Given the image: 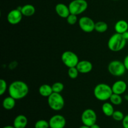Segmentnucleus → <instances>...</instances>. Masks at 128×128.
<instances>
[{
  "mask_svg": "<svg viewBox=\"0 0 128 128\" xmlns=\"http://www.w3.org/2000/svg\"><path fill=\"white\" fill-rule=\"evenodd\" d=\"M9 95L16 100H22L29 92V87L27 84L22 81H15L8 86Z\"/></svg>",
  "mask_w": 128,
  "mask_h": 128,
  "instance_id": "1",
  "label": "nucleus"
},
{
  "mask_svg": "<svg viewBox=\"0 0 128 128\" xmlns=\"http://www.w3.org/2000/svg\"><path fill=\"white\" fill-rule=\"evenodd\" d=\"M127 40L124 37L123 34L114 33L110 38L108 42V47L113 52H118L124 48Z\"/></svg>",
  "mask_w": 128,
  "mask_h": 128,
  "instance_id": "2",
  "label": "nucleus"
},
{
  "mask_svg": "<svg viewBox=\"0 0 128 128\" xmlns=\"http://www.w3.org/2000/svg\"><path fill=\"white\" fill-rule=\"evenodd\" d=\"M94 95L100 101H106L113 94L112 88L106 83L98 84L94 89Z\"/></svg>",
  "mask_w": 128,
  "mask_h": 128,
  "instance_id": "3",
  "label": "nucleus"
},
{
  "mask_svg": "<svg viewBox=\"0 0 128 128\" xmlns=\"http://www.w3.org/2000/svg\"><path fill=\"white\" fill-rule=\"evenodd\" d=\"M48 104L51 110L59 111L63 109L65 102L61 94L53 92L48 98Z\"/></svg>",
  "mask_w": 128,
  "mask_h": 128,
  "instance_id": "4",
  "label": "nucleus"
},
{
  "mask_svg": "<svg viewBox=\"0 0 128 128\" xmlns=\"http://www.w3.org/2000/svg\"><path fill=\"white\" fill-rule=\"evenodd\" d=\"M108 70L112 76L120 77L124 74L126 69L123 62L118 60H114L109 63Z\"/></svg>",
  "mask_w": 128,
  "mask_h": 128,
  "instance_id": "5",
  "label": "nucleus"
},
{
  "mask_svg": "<svg viewBox=\"0 0 128 128\" xmlns=\"http://www.w3.org/2000/svg\"><path fill=\"white\" fill-rule=\"evenodd\" d=\"M68 6L70 13L78 16L87 10L88 4L86 0H72L69 4Z\"/></svg>",
  "mask_w": 128,
  "mask_h": 128,
  "instance_id": "6",
  "label": "nucleus"
},
{
  "mask_svg": "<svg viewBox=\"0 0 128 128\" xmlns=\"http://www.w3.org/2000/svg\"><path fill=\"white\" fill-rule=\"evenodd\" d=\"M61 60L64 64L68 68L76 67L80 61L78 55L71 51H64L61 55Z\"/></svg>",
  "mask_w": 128,
  "mask_h": 128,
  "instance_id": "7",
  "label": "nucleus"
},
{
  "mask_svg": "<svg viewBox=\"0 0 128 128\" xmlns=\"http://www.w3.org/2000/svg\"><path fill=\"white\" fill-rule=\"evenodd\" d=\"M81 119L84 125L91 127L92 125L96 123L97 114L92 109H86L82 112Z\"/></svg>",
  "mask_w": 128,
  "mask_h": 128,
  "instance_id": "8",
  "label": "nucleus"
},
{
  "mask_svg": "<svg viewBox=\"0 0 128 128\" xmlns=\"http://www.w3.org/2000/svg\"><path fill=\"white\" fill-rule=\"evenodd\" d=\"M79 26L85 32H91L95 30L94 21L88 16H82L78 21Z\"/></svg>",
  "mask_w": 128,
  "mask_h": 128,
  "instance_id": "9",
  "label": "nucleus"
},
{
  "mask_svg": "<svg viewBox=\"0 0 128 128\" xmlns=\"http://www.w3.org/2000/svg\"><path fill=\"white\" fill-rule=\"evenodd\" d=\"M50 128H64L66 120L62 115L55 114L49 120Z\"/></svg>",
  "mask_w": 128,
  "mask_h": 128,
  "instance_id": "10",
  "label": "nucleus"
},
{
  "mask_svg": "<svg viewBox=\"0 0 128 128\" xmlns=\"http://www.w3.org/2000/svg\"><path fill=\"white\" fill-rule=\"evenodd\" d=\"M21 11L18 8L10 11L7 15L8 22L12 25H16L20 23L22 18Z\"/></svg>",
  "mask_w": 128,
  "mask_h": 128,
  "instance_id": "11",
  "label": "nucleus"
},
{
  "mask_svg": "<svg viewBox=\"0 0 128 128\" xmlns=\"http://www.w3.org/2000/svg\"><path fill=\"white\" fill-rule=\"evenodd\" d=\"M113 93L117 94H123L127 90V84L122 80H118L114 82L111 86Z\"/></svg>",
  "mask_w": 128,
  "mask_h": 128,
  "instance_id": "12",
  "label": "nucleus"
},
{
  "mask_svg": "<svg viewBox=\"0 0 128 128\" xmlns=\"http://www.w3.org/2000/svg\"><path fill=\"white\" fill-rule=\"evenodd\" d=\"M80 73L86 74L91 72L92 70V64L90 61L87 60H82L79 61L78 64L76 66Z\"/></svg>",
  "mask_w": 128,
  "mask_h": 128,
  "instance_id": "13",
  "label": "nucleus"
},
{
  "mask_svg": "<svg viewBox=\"0 0 128 128\" xmlns=\"http://www.w3.org/2000/svg\"><path fill=\"white\" fill-rule=\"evenodd\" d=\"M55 11L57 14L62 18H67L70 14V8L68 6L63 3H58L55 6Z\"/></svg>",
  "mask_w": 128,
  "mask_h": 128,
  "instance_id": "14",
  "label": "nucleus"
},
{
  "mask_svg": "<svg viewBox=\"0 0 128 128\" xmlns=\"http://www.w3.org/2000/svg\"><path fill=\"white\" fill-rule=\"evenodd\" d=\"M28 118L23 114L18 115L13 121V126L15 128H26L28 125Z\"/></svg>",
  "mask_w": 128,
  "mask_h": 128,
  "instance_id": "15",
  "label": "nucleus"
},
{
  "mask_svg": "<svg viewBox=\"0 0 128 128\" xmlns=\"http://www.w3.org/2000/svg\"><path fill=\"white\" fill-rule=\"evenodd\" d=\"M114 30L117 33L122 34L128 31V22L124 20H119L115 24Z\"/></svg>",
  "mask_w": 128,
  "mask_h": 128,
  "instance_id": "16",
  "label": "nucleus"
},
{
  "mask_svg": "<svg viewBox=\"0 0 128 128\" xmlns=\"http://www.w3.org/2000/svg\"><path fill=\"white\" fill-rule=\"evenodd\" d=\"M53 92L52 86L48 84H43L39 88V93L42 97L48 98Z\"/></svg>",
  "mask_w": 128,
  "mask_h": 128,
  "instance_id": "17",
  "label": "nucleus"
},
{
  "mask_svg": "<svg viewBox=\"0 0 128 128\" xmlns=\"http://www.w3.org/2000/svg\"><path fill=\"white\" fill-rule=\"evenodd\" d=\"M21 11L23 16L30 17V16H32L34 14L35 12H36V9L33 5L27 4L21 7Z\"/></svg>",
  "mask_w": 128,
  "mask_h": 128,
  "instance_id": "18",
  "label": "nucleus"
},
{
  "mask_svg": "<svg viewBox=\"0 0 128 128\" xmlns=\"http://www.w3.org/2000/svg\"><path fill=\"white\" fill-rule=\"evenodd\" d=\"M2 107L6 110H11L16 106V100L11 96L6 97L2 101Z\"/></svg>",
  "mask_w": 128,
  "mask_h": 128,
  "instance_id": "19",
  "label": "nucleus"
},
{
  "mask_svg": "<svg viewBox=\"0 0 128 128\" xmlns=\"http://www.w3.org/2000/svg\"><path fill=\"white\" fill-rule=\"evenodd\" d=\"M102 111L105 116L108 117L112 116V114L114 112L113 104L111 102H104L102 106Z\"/></svg>",
  "mask_w": 128,
  "mask_h": 128,
  "instance_id": "20",
  "label": "nucleus"
},
{
  "mask_svg": "<svg viewBox=\"0 0 128 128\" xmlns=\"http://www.w3.org/2000/svg\"><path fill=\"white\" fill-rule=\"evenodd\" d=\"M108 29V25L104 21H98L95 23V31L102 33L106 32Z\"/></svg>",
  "mask_w": 128,
  "mask_h": 128,
  "instance_id": "21",
  "label": "nucleus"
},
{
  "mask_svg": "<svg viewBox=\"0 0 128 128\" xmlns=\"http://www.w3.org/2000/svg\"><path fill=\"white\" fill-rule=\"evenodd\" d=\"M110 100V102L115 106H118V105L121 104L122 102V98L121 95L114 93L111 95Z\"/></svg>",
  "mask_w": 128,
  "mask_h": 128,
  "instance_id": "22",
  "label": "nucleus"
},
{
  "mask_svg": "<svg viewBox=\"0 0 128 128\" xmlns=\"http://www.w3.org/2000/svg\"><path fill=\"white\" fill-rule=\"evenodd\" d=\"M79 73H80V72H79L78 70L76 67L70 68L68 69V76L71 79H72V80L77 78L79 75Z\"/></svg>",
  "mask_w": 128,
  "mask_h": 128,
  "instance_id": "23",
  "label": "nucleus"
},
{
  "mask_svg": "<svg viewBox=\"0 0 128 128\" xmlns=\"http://www.w3.org/2000/svg\"><path fill=\"white\" fill-rule=\"evenodd\" d=\"M52 91L54 92H57V93H61L63 91L64 88L63 83L61 82H56L52 84Z\"/></svg>",
  "mask_w": 128,
  "mask_h": 128,
  "instance_id": "24",
  "label": "nucleus"
},
{
  "mask_svg": "<svg viewBox=\"0 0 128 128\" xmlns=\"http://www.w3.org/2000/svg\"><path fill=\"white\" fill-rule=\"evenodd\" d=\"M34 128H50L49 121L44 120H40L34 124Z\"/></svg>",
  "mask_w": 128,
  "mask_h": 128,
  "instance_id": "25",
  "label": "nucleus"
},
{
  "mask_svg": "<svg viewBox=\"0 0 128 128\" xmlns=\"http://www.w3.org/2000/svg\"><path fill=\"white\" fill-rule=\"evenodd\" d=\"M124 115L123 112H121L120 111H114V113L112 114V116L114 120L116 121H122L123 120L124 118Z\"/></svg>",
  "mask_w": 128,
  "mask_h": 128,
  "instance_id": "26",
  "label": "nucleus"
},
{
  "mask_svg": "<svg viewBox=\"0 0 128 128\" xmlns=\"http://www.w3.org/2000/svg\"><path fill=\"white\" fill-rule=\"evenodd\" d=\"M7 90H8L7 82L4 79H1L0 80V95L2 96L6 92Z\"/></svg>",
  "mask_w": 128,
  "mask_h": 128,
  "instance_id": "27",
  "label": "nucleus"
},
{
  "mask_svg": "<svg viewBox=\"0 0 128 128\" xmlns=\"http://www.w3.org/2000/svg\"><path fill=\"white\" fill-rule=\"evenodd\" d=\"M67 22L69 24L74 25L78 22V17L77 15L73 14H70L66 18Z\"/></svg>",
  "mask_w": 128,
  "mask_h": 128,
  "instance_id": "28",
  "label": "nucleus"
},
{
  "mask_svg": "<svg viewBox=\"0 0 128 128\" xmlns=\"http://www.w3.org/2000/svg\"><path fill=\"white\" fill-rule=\"evenodd\" d=\"M122 125L123 128H128V114L126 115L122 121Z\"/></svg>",
  "mask_w": 128,
  "mask_h": 128,
  "instance_id": "29",
  "label": "nucleus"
},
{
  "mask_svg": "<svg viewBox=\"0 0 128 128\" xmlns=\"http://www.w3.org/2000/svg\"><path fill=\"white\" fill-rule=\"evenodd\" d=\"M123 62L124 64L126 70L128 71V54L124 58V59Z\"/></svg>",
  "mask_w": 128,
  "mask_h": 128,
  "instance_id": "30",
  "label": "nucleus"
},
{
  "mask_svg": "<svg viewBox=\"0 0 128 128\" xmlns=\"http://www.w3.org/2000/svg\"><path fill=\"white\" fill-rule=\"evenodd\" d=\"M90 128H101L100 126H99L98 124H94L92 125V126L90 127Z\"/></svg>",
  "mask_w": 128,
  "mask_h": 128,
  "instance_id": "31",
  "label": "nucleus"
},
{
  "mask_svg": "<svg viewBox=\"0 0 128 128\" xmlns=\"http://www.w3.org/2000/svg\"><path fill=\"white\" fill-rule=\"evenodd\" d=\"M123 34L124 37L125 38V39H126L127 41H128V31H127V32H124V34Z\"/></svg>",
  "mask_w": 128,
  "mask_h": 128,
  "instance_id": "32",
  "label": "nucleus"
},
{
  "mask_svg": "<svg viewBox=\"0 0 128 128\" xmlns=\"http://www.w3.org/2000/svg\"><path fill=\"white\" fill-rule=\"evenodd\" d=\"M2 128H15L13 126V125L12 126H10V125H8V126H4Z\"/></svg>",
  "mask_w": 128,
  "mask_h": 128,
  "instance_id": "33",
  "label": "nucleus"
},
{
  "mask_svg": "<svg viewBox=\"0 0 128 128\" xmlns=\"http://www.w3.org/2000/svg\"><path fill=\"white\" fill-rule=\"evenodd\" d=\"M79 128H90V126H86V125H82L81 126H80Z\"/></svg>",
  "mask_w": 128,
  "mask_h": 128,
  "instance_id": "34",
  "label": "nucleus"
},
{
  "mask_svg": "<svg viewBox=\"0 0 128 128\" xmlns=\"http://www.w3.org/2000/svg\"><path fill=\"white\" fill-rule=\"evenodd\" d=\"M124 98H125V100H126V101H128V94H126V95H125Z\"/></svg>",
  "mask_w": 128,
  "mask_h": 128,
  "instance_id": "35",
  "label": "nucleus"
},
{
  "mask_svg": "<svg viewBox=\"0 0 128 128\" xmlns=\"http://www.w3.org/2000/svg\"><path fill=\"white\" fill-rule=\"evenodd\" d=\"M112 1H118V0H112Z\"/></svg>",
  "mask_w": 128,
  "mask_h": 128,
  "instance_id": "36",
  "label": "nucleus"
},
{
  "mask_svg": "<svg viewBox=\"0 0 128 128\" xmlns=\"http://www.w3.org/2000/svg\"></svg>",
  "mask_w": 128,
  "mask_h": 128,
  "instance_id": "37",
  "label": "nucleus"
}]
</instances>
